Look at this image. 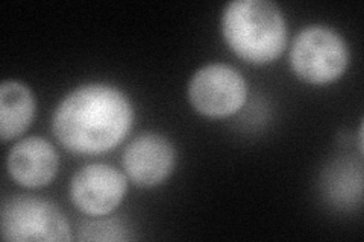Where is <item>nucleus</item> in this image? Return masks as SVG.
<instances>
[{"label":"nucleus","instance_id":"6","mask_svg":"<svg viewBox=\"0 0 364 242\" xmlns=\"http://www.w3.org/2000/svg\"><path fill=\"white\" fill-rule=\"evenodd\" d=\"M128 177L107 164L82 167L70 182V199L88 216H105L123 202Z\"/></svg>","mask_w":364,"mask_h":242},{"label":"nucleus","instance_id":"2","mask_svg":"<svg viewBox=\"0 0 364 242\" xmlns=\"http://www.w3.org/2000/svg\"><path fill=\"white\" fill-rule=\"evenodd\" d=\"M222 33L230 49L250 64L275 61L287 45V25L269 0H234L222 14Z\"/></svg>","mask_w":364,"mask_h":242},{"label":"nucleus","instance_id":"1","mask_svg":"<svg viewBox=\"0 0 364 242\" xmlns=\"http://www.w3.org/2000/svg\"><path fill=\"white\" fill-rule=\"evenodd\" d=\"M134 121L129 99L116 87L88 84L73 89L55 109L52 129L76 155H100L117 147Z\"/></svg>","mask_w":364,"mask_h":242},{"label":"nucleus","instance_id":"5","mask_svg":"<svg viewBox=\"0 0 364 242\" xmlns=\"http://www.w3.org/2000/svg\"><path fill=\"white\" fill-rule=\"evenodd\" d=\"M246 97V79L228 64H208L199 68L188 84L191 106L210 119H225L238 112Z\"/></svg>","mask_w":364,"mask_h":242},{"label":"nucleus","instance_id":"7","mask_svg":"<svg viewBox=\"0 0 364 242\" xmlns=\"http://www.w3.org/2000/svg\"><path fill=\"white\" fill-rule=\"evenodd\" d=\"M176 152L173 144L159 133L136 136L123 153L127 177L140 188H152L163 183L175 168Z\"/></svg>","mask_w":364,"mask_h":242},{"label":"nucleus","instance_id":"4","mask_svg":"<svg viewBox=\"0 0 364 242\" xmlns=\"http://www.w3.org/2000/svg\"><path fill=\"white\" fill-rule=\"evenodd\" d=\"M2 238L11 242H65L70 226L65 215L49 200L32 195H16L2 206Z\"/></svg>","mask_w":364,"mask_h":242},{"label":"nucleus","instance_id":"10","mask_svg":"<svg viewBox=\"0 0 364 242\" xmlns=\"http://www.w3.org/2000/svg\"><path fill=\"white\" fill-rule=\"evenodd\" d=\"M326 194L340 206H350L361 202L363 175L361 167L350 163H340L328 172L325 182Z\"/></svg>","mask_w":364,"mask_h":242},{"label":"nucleus","instance_id":"3","mask_svg":"<svg viewBox=\"0 0 364 242\" xmlns=\"http://www.w3.org/2000/svg\"><path fill=\"white\" fill-rule=\"evenodd\" d=\"M349 62L348 45L331 28L314 25L294 37L290 64L294 75L311 85L331 84L345 73Z\"/></svg>","mask_w":364,"mask_h":242},{"label":"nucleus","instance_id":"11","mask_svg":"<svg viewBox=\"0 0 364 242\" xmlns=\"http://www.w3.org/2000/svg\"><path fill=\"white\" fill-rule=\"evenodd\" d=\"M127 227L119 220L87 221L79 227V241H124Z\"/></svg>","mask_w":364,"mask_h":242},{"label":"nucleus","instance_id":"9","mask_svg":"<svg viewBox=\"0 0 364 242\" xmlns=\"http://www.w3.org/2000/svg\"><path fill=\"white\" fill-rule=\"evenodd\" d=\"M36 115V99L31 89L17 80L0 85V136L4 141L25 133Z\"/></svg>","mask_w":364,"mask_h":242},{"label":"nucleus","instance_id":"8","mask_svg":"<svg viewBox=\"0 0 364 242\" xmlns=\"http://www.w3.org/2000/svg\"><path fill=\"white\" fill-rule=\"evenodd\" d=\"M60 160L53 145L40 136L18 141L8 155L9 176L25 188L49 185L58 172Z\"/></svg>","mask_w":364,"mask_h":242}]
</instances>
